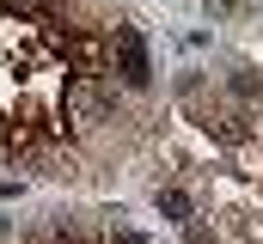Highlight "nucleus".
I'll return each mask as SVG.
<instances>
[{
  "label": "nucleus",
  "mask_w": 263,
  "mask_h": 244,
  "mask_svg": "<svg viewBox=\"0 0 263 244\" xmlns=\"http://www.w3.org/2000/svg\"><path fill=\"white\" fill-rule=\"evenodd\" d=\"M117 61H123V86L141 92L153 73H147V49H141V31L135 25H117Z\"/></svg>",
  "instance_id": "f257e3e1"
},
{
  "label": "nucleus",
  "mask_w": 263,
  "mask_h": 244,
  "mask_svg": "<svg viewBox=\"0 0 263 244\" xmlns=\"http://www.w3.org/2000/svg\"><path fill=\"white\" fill-rule=\"evenodd\" d=\"M159 214H172V220H190V195H184V189H159Z\"/></svg>",
  "instance_id": "f03ea898"
},
{
  "label": "nucleus",
  "mask_w": 263,
  "mask_h": 244,
  "mask_svg": "<svg viewBox=\"0 0 263 244\" xmlns=\"http://www.w3.org/2000/svg\"><path fill=\"white\" fill-rule=\"evenodd\" d=\"M117 244H141V238H135V232H117Z\"/></svg>",
  "instance_id": "7ed1b4c3"
},
{
  "label": "nucleus",
  "mask_w": 263,
  "mask_h": 244,
  "mask_svg": "<svg viewBox=\"0 0 263 244\" xmlns=\"http://www.w3.org/2000/svg\"><path fill=\"white\" fill-rule=\"evenodd\" d=\"M0 128H6V116H0Z\"/></svg>",
  "instance_id": "20e7f679"
}]
</instances>
